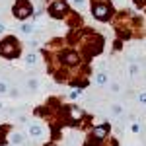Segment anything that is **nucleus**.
I'll return each instance as SVG.
<instances>
[{
    "label": "nucleus",
    "instance_id": "1",
    "mask_svg": "<svg viewBox=\"0 0 146 146\" xmlns=\"http://www.w3.org/2000/svg\"><path fill=\"white\" fill-rule=\"evenodd\" d=\"M29 136H33V138H41L43 136V129L39 127V125H29Z\"/></svg>",
    "mask_w": 146,
    "mask_h": 146
},
{
    "label": "nucleus",
    "instance_id": "2",
    "mask_svg": "<svg viewBox=\"0 0 146 146\" xmlns=\"http://www.w3.org/2000/svg\"><path fill=\"white\" fill-rule=\"evenodd\" d=\"M94 14H98V18H100V20H105V18H107V6H96V8H94Z\"/></svg>",
    "mask_w": 146,
    "mask_h": 146
},
{
    "label": "nucleus",
    "instance_id": "3",
    "mask_svg": "<svg viewBox=\"0 0 146 146\" xmlns=\"http://www.w3.org/2000/svg\"><path fill=\"white\" fill-rule=\"evenodd\" d=\"M105 82H107V74H105V72H98V74H96V84H98V86H103Z\"/></svg>",
    "mask_w": 146,
    "mask_h": 146
},
{
    "label": "nucleus",
    "instance_id": "4",
    "mask_svg": "<svg viewBox=\"0 0 146 146\" xmlns=\"http://www.w3.org/2000/svg\"><path fill=\"white\" fill-rule=\"evenodd\" d=\"M107 129H109L107 125H101V127H98V129H96V136H98V138H103V136L107 135Z\"/></svg>",
    "mask_w": 146,
    "mask_h": 146
},
{
    "label": "nucleus",
    "instance_id": "5",
    "mask_svg": "<svg viewBox=\"0 0 146 146\" xmlns=\"http://www.w3.org/2000/svg\"><path fill=\"white\" fill-rule=\"evenodd\" d=\"M121 111H123V107H121V105H113V107H111L113 115H121Z\"/></svg>",
    "mask_w": 146,
    "mask_h": 146
},
{
    "label": "nucleus",
    "instance_id": "6",
    "mask_svg": "<svg viewBox=\"0 0 146 146\" xmlns=\"http://www.w3.org/2000/svg\"><path fill=\"white\" fill-rule=\"evenodd\" d=\"M6 92H8V84H6V82H0V96L6 94Z\"/></svg>",
    "mask_w": 146,
    "mask_h": 146
},
{
    "label": "nucleus",
    "instance_id": "7",
    "mask_svg": "<svg viewBox=\"0 0 146 146\" xmlns=\"http://www.w3.org/2000/svg\"><path fill=\"white\" fill-rule=\"evenodd\" d=\"M72 117H74V119H78V117H82V111H78L76 107H72Z\"/></svg>",
    "mask_w": 146,
    "mask_h": 146
},
{
    "label": "nucleus",
    "instance_id": "8",
    "mask_svg": "<svg viewBox=\"0 0 146 146\" xmlns=\"http://www.w3.org/2000/svg\"><path fill=\"white\" fill-rule=\"evenodd\" d=\"M138 100L142 101V103H146V92H142V94H140V96H138Z\"/></svg>",
    "mask_w": 146,
    "mask_h": 146
},
{
    "label": "nucleus",
    "instance_id": "9",
    "mask_svg": "<svg viewBox=\"0 0 146 146\" xmlns=\"http://www.w3.org/2000/svg\"><path fill=\"white\" fill-rule=\"evenodd\" d=\"M22 31H23V33H29V31H31V25H23Z\"/></svg>",
    "mask_w": 146,
    "mask_h": 146
},
{
    "label": "nucleus",
    "instance_id": "10",
    "mask_svg": "<svg viewBox=\"0 0 146 146\" xmlns=\"http://www.w3.org/2000/svg\"><path fill=\"white\" fill-rule=\"evenodd\" d=\"M14 142H22V135H14Z\"/></svg>",
    "mask_w": 146,
    "mask_h": 146
},
{
    "label": "nucleus",
    "instance_id": "11",
    "mask_svg": "<svg viewBox=\"0 0 146 146\" xmlns=\"http://www.w3.org/2000/svg\"><path fill=\"white\" fill-rule=\"evenodd\" d=\"M27 62H35V55H29V56H27Z\"/></svg>",
    "mask_w": 146,
    "mask_h": 146
},
{
    "label": "nucleus",
    "instance_id": "12",
    "mask_svg": "<svg viewBox=\"0 0 146 146\" xmlns=\"http://www.w3.org/2000/svg\"><path fill=\"white\" fill-rule=\"evenodd\" d=\"M74 4L76 6H84V0H74Z\"/></svg>",
    "mask_w": 146,
    "mask_h": 146
},
{
    "label": "nucleus",
    "instance_id": "13",
    "mask_svg": "<svg viewBox=\"0 0 146 146\" xmlns=\"http://www.w3.org/2000/svg\"><path fill=\"white\" fill-rule=\"evenodd\" d=\"M2 31H4V25H2V23H0V33H2Z\"/></svg>",
    "mask_w": 146,
    "mask_h": 146
}]
</instances>
